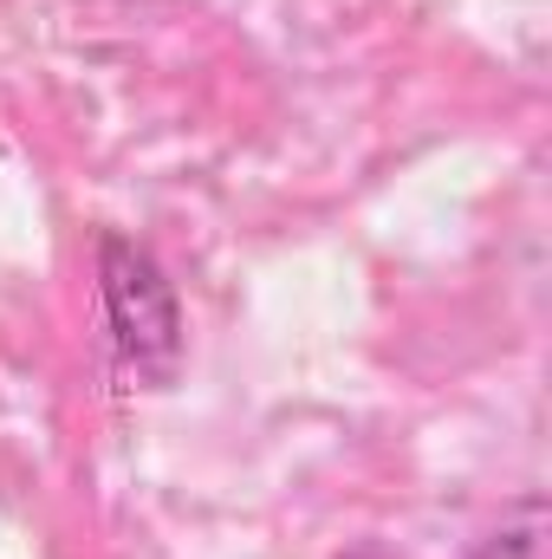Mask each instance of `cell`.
Returning a JSON list of instances; mask_svg holds the SVG:
<instances>
[{"mask_svg": "<svg viewBox=\"0 0 552 559\" xmlns=\"http://www.w3.org/2000/svg\"><path fill=\"white\" fill-rule=\"evenodd\" d=\"M105 312L137 371L176 365V293L156 274V261L131 241H105Z\"/></svg>", "mask_w": 552, "mask_h": 559, "instance_id": "cell-1", "label": "cell"}]
</instances>
